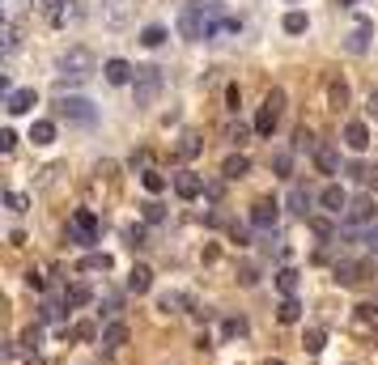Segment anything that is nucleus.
I'll return each mask as SVG.
<instances>
[{"mask_svg":"<svg viewBox=\"0 0 378 365\" xmlns=\"http://www.w3.org/2000/svg\"><path fill=\"white\" fill-rule=\"evenodd\" d=\"M314 166H319L323 174H336V170H340V153H336L332 144H319V153H314Z\"/></svg>","mask_w":378,"mask_h":365,"instance_id":"17","label":"nucleus"},{"mask_svg":"<svg viewBox=\"0 0 378 365\" xmlns=\"http://www.w3.org/2000/svg\"><path fill=\"white\" fill-rule=\"evenodd\" d=\"M175 191H179L183 200H196V195L204 191V179H200L196 170H179V174H175Z\"/></svg>","mask_w":378,"mask_h":365,"instance_id":"12","label":"nucleus"},{"mask_svg":"<svg viewBox=\"0 0 378 365\" xmlns=\"http://www.w3.org/2000/svg\"><path fill=\"white\" fill-rule=\"evenodd\" d=\"M89 297H94V293H89V285H85V281H73V285L64 289V306H85Z\"/></svg>","mask_w":378,"mask_h":365,"instance_id":"24","label":"nucleus"},{"mask_svg":"<svg viewBox=\"0 0 378 365\" xmlns=\"http://www.w3.org/2000/svg\"><path fill=\"white\" fill-rule=\"evenodd\" d=\"M357 242H361V246H365L370 255H378V225H370V230H365V234H361Z\"/></svg>","mask_w":378,"mask_h":365,"instance_id":"45","label":"nucleus"},{"mask_svg":"<svg viewBox=\"0 0 378 365\" xmlns=\"http://www.w3.org/2000/svg\"><path fill=\"white\" fill-rule=\"evenodd\" d=\"M272 170H277V174L285 179V174L293 170V153H277V158H272Z\"/></svg>","mask_w":378,"mask_h":365,"instance_id":"42","label":"nucleus"},{"mask_svg":"<svg viewBox=\"0 0 378 365\" xmlns=\"http://www.w3.org/2000/svg\"><path fill=\"white\" fill-rule=\"evenodd\" d=\"M124 242H128L132 251H140V246H149V234H145V225H124Z\"/></svg>","mask_w":378,"mask_h":365,"instance_id":"32","label":"nucleus"},{"mask_svg":"<svg viewBox=\"0 0 378 365\" xmlns=\"http://www.w3.org/2000/svg\"><path fill=\"white\" fill-rule=\"evenodd\" d=\"M310 230H314L319 238H332V221H328V217H310Z\"/></svg>","mask_w":378,"mask_h":365,"instance_id":"48","label":"nucleus"},{"mask_svg":"<svg viewBox=\"0 0 378 365\" xmlns=\"http://www.w3.org/2000/svg\"><path fill=\"white\" fill-rule=\"evenodd\" d=\"M73 340H102V336H98L94 323H77V327H73Z\"/></svg>","mask_w":378,"mask_h":365,"instance_id":"44","label":"nucleus"},{"mask_svg":"<svg viewBox=\"0 0 378 365\" xmlns=\"http://www.w3.org/2000/svg\"><path fill=\"white\" fill-rule=\"evenodd\" d=\"M132 89H136V107H153L161 94V68H136Z\"/></svg>","mask_w":378,"mask_h":365,"instance_id":"4","label":"nucleus"},{"mask_svg":"<svg viewBox=\"0 0 378 365\" xmlns=\"http://www.w3.org/2000/svg\"><path fill=\"white\" fill-rule=\"evenodd\" d=\"M26 285H30V289H43V272L30 268V272H26Z\"/></svg>","mask_w":378,"mask_h":365,"instance_id":"52","label":"nucleus"},{"mask_svg":"<svg viewBox=\"0 0 378 365\" xmlns=\"http://www.w3.org/2000/svg\"><path fill=\"white\" fill-rule=\"evenodd\" d=\"M140 183H145V191H153V195H157V191H166V174H161V170H145Z\"/></svg>","mask_w":378,"mask_h":365,"instance_id":"34","label":"nucleus"},{"mask_svg":"<svg viewBox=\"0 0 378 365\" xmlns=\"http://www.w3.org/2000/svg\"><path fill=\"white\" fill-rule=\"evenodd\" d=\"M56 115H60V119H68V124H81V128L98 124L94 102H89V98H81V94H60V98H56Z\"/></svg>","mask_w":378,"mask_h":365,"instance_id":"2","label":"nucleus"},{"mask_svg":"<svg viewBox=\"0 0 378 365\" xmlns=\"http://www.w3.org/2000/svg\"><path fill=\"white\" fill-rule=\"evenodd\" d=\"M140 43L145 47H161V43H166V26H145L140 30Z\"/></svg>","mask_w":378,"mask_h":365,"instance_id":"33","label":"nucleus"},{"mask_svg":"<svg viewBox=\"0 0 378 365\" xmlns=\"http://www.w3.org/2000/svg\"><path fill=\"white\" fill-rule=\"evenodd\" d=\"M277 289H281L285 297H298V272H293V268H281V272H277Z\"/></svg>","mask_w":378,"mask_h":365,"instance_id":"30","label":"nucleus"},{"mask_svg":"<svg viewBox=\"0 0 378 365\" xmlns=\"http://www.w3.org/2000/svg\"><path fill=\"white\" fill-rule=\"evenodd\" d=\"M344 221H353V225H370V221H374V200H370V195L349 200V208H344Z\"/></svg>","mask_w":378,"mask_h":365,"instance_id":"10","label":"nucleus"},{"mask_svg":"<svg viewBox=\"0 0 378 365\" xmlns=\"http://www.w3.org/2000/svg\"><path fill=\"white\" fill-rule=\"evenodd\" d=\"M319 204H323V213H332V217H344V208H349V191L340 183H328L319 191Z\"/></svg>","mask_w":378,"mask_h":365,"instance_id":"8","label":"nucleus"},{"mask_svg":"<svg viewBox=\"0 0 378 365\" xmlns=\"http://www.w3.org/2000/svg\"><path fill=\"white\" fill-rule=\"evenodd\" d=\"M22 344H26V352H38V344H43V327H38V323L26 327V332H22Z\"/></svg>","mask_w":378,"mask_h":365,"instance_id":"38","label":"nucleus"},{"mask_svg":"<svg viewBox=\"0 0 378 365\" xmlns=\"http://www.w3.org/2000/svg\"><path fill=\"white\" fill-rule=\"evenodd\" d=\"M263 365H285V361H281V357H268V361H263Z\"/></svg>","mask_w":378,"mask_h":365,"instance_id":"54","label":"nucleus"},{"mask_svg":"<svg viewBox=\"0 0 378 365\" xmlns=\"http://www.w3.org/2000/svg\"><path fill=\"white\" fill-rule=\"evenodd\" d=\"M302 348L306 352H323V348H328V332H323V327H306L302 332Z\"/></svg>","mask_w":378,"mask_h":365,"instance_id":"22","label":"nucleus"},{"mask_svg":"<svg viewBox=\"0 0 378 365\" xmlns=\"http://www.w3.org/2000/svg\"><path fill=\"white\" fill-rule=\"evenodd\" d=\"M344 144H349L353 153H361V149L370 144V128H365L361 119H353V124H344Z\"/></svg>","mask_w":378,"mask_h":365,"instance_id":"15","label":"nucleus"},{"mask_svg":"<svg viewBox=\"0 0 378 365\" xmlns=\"http://www.w3.org/2000/svg\"><path fill=\"white\" fill-rule=\"evenodd\" d=\"M226 102H230V111H238V107H242V89L230 85V89H226Z\"/></svg>","mask_w":378,"mask_h":365,"instance_id":"51","label":"nucleus"},{"mask_svg":"<svg viewBox=\"0 0 378 365\" xmlns=\"http://www.w3.org/2000/svg\"><path fill=\"white\" fill-rule=\"evenodd\" d=\"M38 107V94L34 89H9L5 94V111L9 115H26V111H34Z\"/></svg>","mask_w":378,"mask_h":365,"instance_id":"9","label":"nucleus"},{"mask_svg":"<svg viewBox=\"0 0 378 365\" xmlns=\"http://www.w3.org/2000/svg\"><path fill=\"white\" fill-rule=\"evenodd\" d=\"M17 22H5V30H0V51H5V56H13V51H17Z\"/></svg>","mask_w":378,"mask_h":365,"instance_id":"29","label":"nucleus"},{"mask_svg":"<svg viewBox=\"0 0 378 365\" xmlns=\"http://www.w3.org/2000/svg\"><path fill=\"white\" fill-rule=\"evenodd\" d=\"M263 107L281 115V111H285V89H268V98H263Z\"/></svg>","mask_w":378,"mask_h":365,"instance_id":"40","label":"nucleus"},{"mask_svg":"<svg viewBox=\"0 0 378 365\" xmlns=\"http://www.w3.org/2000/svg\"><path fill=\"white\" fill-rule=\"evenodd\" d=\"M0 149H5V153H13V149H17V132H13V128L0 132Z\"/></svg>","mask_w":378,"mask_h":365,"instance_id":"50","label":"nucleus"},{"mask_svg":"<svg viewBox=\"0 0 378 365\" xmlns=\"http://www.w3.org/2000/svg\"><path fill=\"white\" fill-rule=\"evenodd\" d=\"M277 217H281V204L277 200H255L251 204V225L255 230H277Z\"/></svg>","mask_w":378,"mask_h":365,"instance_id":"7","label":"nucleus"},{"mask_svg":"<svg viewBox=\"0 0 378 365\" xmlns=\"http://www.w3.org/2000/svg\"><path fill=\"white\" fill-rule=\"evenodd\" d=\"M73 238L81 246H94L98 242V217L89 213V208H77V213H73Z\"/></svg>","mask_w":378,"mask_h":365,"instance_id":"6","label":"nucleus"},{"mask_svg":"<svg viewBox=\"0 0 378 365\" xmlns=\"http://www.w3.org/2000/svg\"><path fill=\"white\" fill-rule=\"evenodd\" d=\"M230 144H247V136H251V128L247 124H226V132H221Z\"/></svg>","mask_w":378,"mask_h":365,"instance_id":"36","label":"nucleus"},{"mask_svg":"<svg viewBox=\"0 0 378 365\" xmlns=\"http://www.w3.org/2000/svg\"><path fill=\"white\" fill-rule=\"evenodd\" d=\"M60 315H64V310H60V301H56V297H47V301L38 306V319H43V323H56Z\"/></svg>","mask_w":378,"mask_h":365,"instance_id":"35","label":"nucleus"},{"mask_svg":"<svg viewBox=\"0 0 378 365\" xmlns=\"http://www.w3.org/2000/svg\"><path fill=\"white\" fill-rule=\"evenodd\" d=\"M247 170H251V162H247V153H230V158L221 162V174H226V179H242Z\"/></svg>","mask_w":378,"mask_h":365,"instance_id":"19","label":"nucleus"},{"mask_svg":"<svg viewBox=\"0 0 378 365\" xmlns=\"http://www.w3.org/2000/svg\"><path fill=\"white\" fill-rule=\"evenodd\" d=\"M140 208H145V221H149V225H157L161 217H166V213H161V204H157V200H145Z\"/></svg>","mask_w":378,"mask_h":365,"instance_id":"41","label":"nucleus"},{"mask_svg":"<svg viewBox=\"0 0 378 365\" xmlns=\"http://www.w3.org/2000/svg\"><path fill=\"white\" fill-rule=\"evenodd\" d=\"M102 77L111 81V85H128V81H136V68L128 60H106L102 64Z\"/></svg>","mask_w":378,"mask_h":365,"instance_id":"11","label":"nucleus"},{"mask_svg":"<svg viewBox=\"0 0 378 365\" xmlns=\"http://www.w3.org/2000/svg\"><path fill=\"white\" fill-rule=\"evenodd\" d=\"M30 140H34V144H51V140H56V124H51V119H34Z\"/></svg>","mask_w":378,"mask_h":365,"instance_id":"26","label":"nucleus"},{"mask_svg":"<svg viewBox=\"0 0 378 365\" xmlns=\"http://www.w3.org/2000/svg\"><path fill=\"white\" fill-rule=\"evenodd\" d=\"M370 30H374V26H370V22H365V17H361V22H357V26H353V30H349V38H344V47H349V51H353V56H361V51H365V47H370Z\"/></svg>","mask_w":378,"mask_h":365,"instance_id":"13","label":"nucleus"},{"mask_svg":"<svg viewBox=\"0 0 378 365\" xmlns=\"http://www.w3.org/2000/svg\"><path fill=\"white\" fill-rule=\"evenodd\" d=\"M221 332H226V336H247V319H226Z\"/></svg>","mask_w":378,"mask_h":365,"instance_id":"47","label":"nucleus"},{"mask_svg":"<svg viewBox=\"0 0 378 365\" xmlns=\"http://www.w3.org/2000/svg\"><path fill=\"white\" fill-rule=\"evenodd\" d=\"M47 22L56 26V30H68L77 17H81V9H77V0H47Z\"/></svg>","mask_w":378,"mask_h":365,"instance_id":"5","label":"nucleus"},{"mask_svg":"<svg viewBox=\"0 0 378 365\" xmlns=\"http://www.w3.org/2000/svg\"><path fill=\"white\" fill-rule=\"evenodd\" d=\"M200 153V136H183V144H179V158H196Z\"/></svg>","mask_w":378,"mask_h":365,"instance_id":"46","label":"nucleus"},{"mask_svg":"<svg viewBox=\"0 0 378 365\" xmlns=\"http://www.w3.org/2000/svg\"><path fill=\"white\" fill-rule=\"evenodd\" d=\"M98 73V60H94V51L89 47H68L64 56L56 60V81L60 85H81Z\"/></svg>","mask_w":378,"mask_h":365,"instance_id":"1","label":"nucleus"},{"mask_svg":"<svg viewBox=\"0 0 378 365\" xmlns=\"http://www.w3.org/2000/svg\"><path fill=\"white\" fill-rule=\"evenodd\" d=\"M289 213H298V217L310 213V191H306V187H293V191H289Z\"/></svg>","mask_w":378,"mask_h":365,"instance_id":"28","label":"nucleus"},{"mask_svg":"<svg viewBox=\"0 0 378 365\" xmlns=\"http://www.w3.org/2000/svg\"><path fill=\"white\" fill-rule=\"evenodd\" d=\"M370 276H374L370 259H340V264H336V285H344V289H357V285H365Z\"/></svg>","mask_w":378,"mask_h":365,"instance_id":"3","label":"nucleus"},{"mask_svg":"<svg viewBox=\"0 0 378 365\" xmlns=\"http://www.w3.org/2000/svg\"><path fill=\"white\" fill-rule=\"evenodd\" d=\"M5 204L13 208V213H26V208H30V195H22V191H9V195H5Z\"/></svg>","mask_w":378,"mask_h":365,"instance_id":"43","label":"nucleus"},{"mask_svg":"<svg viewBox=\"0 0 378 365\" xmlns=\"http://www.w3.org/2000/svg\"><path fill=\"white\" fill-rule=\"evenodd\" d=\"M277 124H281V115H277V111L259 107V115H255V124H251V128H255L259 136H272V132H277Z\"/></svg>","mask_w":378,"mask_h":365,"instance_id":"20","label":"nucleus"},{"mask_svg":"<svg viewBox=\"0 0 378 365\" xmlns=\"http://www.w3.org/2000/svg\"><path fill=\"white\" fill-rule=\"evenodd\" d=\"M281 26H285V34H306V26H310V22H306V13H298V9H289Z\"/></svg>","mask_w":378,"mask_h":365,"instance_id":"31","label":"nucleus"},{"mask_svg":"<svg viewBox=\"0 0 378 365\" xmlns=\"http://www.w3.org/2000/svg\"><path fill=\"white\" fill-rule=\"evenodd\" d=\"M183 306H191V297H183V293H161V297H157V310H161V315H179Z\"/></svg>","mask_w":378,"mask_h":365,"instance_id":"23","label":"nucleus"},{"mask_svg":"<svg viewBox=\"0 0 378 365\" xmlns=\"http://www.w3.org/2000/svg\"><path fill=\"white\" fill-rule=\"evenodd\" d=\"M81 272H111V255H106V251L85 255V259H81Z\"/></svg>","mask_w":378,"mask_h":365,"instance_id":"25","label":"nucleus"},{"mask_svg":"<svg viewBox=\"0 0 378 365\" xmlns=\"http://www.w3.org/2000/svg\"><path fill=\"white\" fill-rule=\"evenodd\" d=\"M293 140H298V149H306V153H310V158L319 153V140H314V132H310V128H298V136H293Z\"/></svg>","mask_w":378,"mask_h":365,"instance_id":"37","label":"nucleus"},{"mask_svg":"<svg viewBox=\"0 0 378 365\" xmlns=\"http://www.w3.org/2000/svg\"><path fill=\"white\" fill-rule=\"evenodd\" d=\"M124 344H128V327H124L119 319L102 327V348H106V352H115V348H124Z\"/></svg>","mask_w":378,"mask_h":365,"instance_id":"14","label":"nucleus"},{"mask_svg":"<svg viewBox=\"0 0 378 365\" xmlns=\"http://www.w3.org/2000/svg\"><path fill=\"white\" fill-rule=\"evenodd\" d=\"M365 111H370V119L378 124V94H370V102H365Z\"/></svg>","mask_w":378,"mask_h":365,"instance_id":"53","label":"nucleus"},{"mask_svg":"<svg viewBox=\"0 0 378 365\" xmlns=\"http://www.w3.org/2000/svg\"><path fill=\"white\" fill-rule=\"evenodd\" d=\"M328 102L340 111V107H349V85L340 81V77H328Z\"/></svg>","mask_w":378,"mask_h":365,"instance_id":"21","label":"nucleus"},{"mask_svg":"<svg viewBox=\"0 0 378 365\" xmlns=\"http://www.w3.org/2000/svg\"><path fill=\"white\" fill-rule=\"evenodd\" d=\"M277 319H281V323H298V319H302V301H298V297H285V301L277 306Z\"/></svg>","mask_w":378,"mask_h":365,"instance_id":"27","label":"nucleus"},{"mask_svg":"<svg viewBox=\"0 0 378 365\" xmlns=\"http://www.w3.org/2000/svg\"><path fill=\"white\" fill-rule=\"evenodd\" d=\"M153 289V272L145 268V264H136L132 272H128V293H149Z\"/></svg>","mask_w":378,"mask_h":365,"instance_id":"18","label":"nucleus"},{"mask_svg":"<svg viewBox=\"0 0 378 365\" xmlns=\"http://www.w3.org/2000/svg\"><path fill=\"white\" fill-rule=\"evenodd\" d=\"M238 281H242V285H255V281H259V268H255V264H242V268H238Z\"/></svg>","mask_w":378,"mask_h":365,"instance_id":"49","label":"nucleus"},{"mask_svg":"<svg viewBox=\"0 0 378 365\" xmlns=\"http://www.w3.org/2000/svg\"><path fill=\"white\" fill-rule=\"evenodd\" d=\"M374 319H378V310H374L370 301H361V306H357V315H353V323H357V327H370Z\"/></svg>","mask_w":378,"mask_h":365,"instance_id":"39","label":"nucleus"},{"mask_svg":"<svg viewBox=\"0 0 378 365\" xmlns=\"http://www.w3.org/2000/svg\"><path fill=\"white\" fill-rule=\"evenodd\" d=\"M349 174H353L357 183H365L370 191H378V162H353Z\"/></svg>","mask_w":378,"mask_h":365,"instance_id":"16","label":"nucleus"}]
</instances>
